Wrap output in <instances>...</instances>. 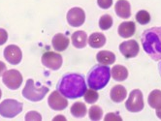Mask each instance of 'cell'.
Listing matches in <instances>:
<instances>
[{
    "label": "cell",
    "instance_id": "cell-14",
    "mask_svg": "<svg viewBox=\"0 0 161 121\" xmlns=\"http://www.w3.org/2000/svg\"><path fill=\"white\" fill-rule=\"evenodd\" d=\"M52 44L53 48L56 51H63L69 46V39L65 35L61 34V33H57V34L53 36Z\"/></svg>",
    "mask_w": 161,
    "mask_h": 121
},
{
    "label": "cell",
    "instance_id": "cell-28",
    "mask_svg": "<svg viewBox=\"0 0 161 121\" xmlns=\"http://www.w3.org/2000/svg\"><path fill=\"white\" fill-rule=\"evenodd\" d=\"M97 4L102 9H109L113 4V0H97Z\"/></svg>",
    "mask_w": 161,
    "mask_h": 121
},
{
    "label": "cell",
    "instance_id": "cell-4",
    "mask_svg": "<svg viewBox=\"0 0 161 121\" xmlns=\"http://www.w3.org/2000/svg\"><path fill=\"white\" fill-rule=\"evenodd\" d=\"M48 92H49V88L47 86L35 83L32 79H29L27 80L25 88L22 90V96L29 101L38 102L43 100V98Z\"/></svg>",
    "mask_w": 161,
    "mask_h": 121
},
{
    "label": "cell",
    "instance_id": "cell-3",
    "mask_svg": "<svg viewBox=\"0 0 161 121\" xmlns=\"http://www.w3.org/2000/svg\"><path fill=\"white\" fill-rule=\"evenodd\" d=\"M111 78V69L106 65H95L90 69L87 75L89 88L100 90L108 84Z\"/></svg>",
    "mask_w": 161,
    "mask_h": 121
},
{
    "label": "cell",
    "instance_id": "cell-33",
    "mask_svg": "<svg viewBox=\"0 0 161 121\" xmlns=\"http://www.w3.org/2000/svg\"><path fill=\"white\" fill-rule=\"evenodd\" d=\"M159 70H160V74H161V62H160V64H159Z\"/></svg>",
    "mask_w": 161,
    "mask_h": 121
},
{
    "label": "cell",
    "instance_id": "cell-23",
    "mask_svg": "<svg viewBox=\"0 0 161 121\" xmlns=\"http://www.w3.org/2000/svg\"><path fill=\"white\" fill-rule=\"evenodd\" d=\"M136 20L142 25L147 24L151 21V15L146 10H141L136 14Z\"/></svg>",
    "mask_w": 161,
    "mask_h": 121
},
{
    "label": "cell",
    "instance_id": "cell-8",
    "mask_svg": "<svg viewBox=\"0 0 161 121\" xmlns=\"http://www.w3.org/2000/svg\"><path fill=\"white\" fill-rule=\"evenodd\" d=\"M42 63L51 70H58L62 65V56L59 53L47 51L42 55Z\"/></svg>",
    "mask_w": 161,
    "mask_h": 121
},
{
    "label": "cell",
    "instance_id": "cell-9",
    "mask_svg": "<svg viewBox=\"0 0 161 121\" xmlns=\"http://www.w3.org/2000/svg\"><path fill=\"white\" fill-rule=\"evenodd\" d=\"M48 104L53 111H63L68 106V101L58 90L51 93L48 99Z\"/></svg>",
    "mask_w": 161,
    "mask_h": 121
},
{
    "label": "cell",
    "instance_id": "cell-5",
    "mask_svg": "<svg viewBox=\"0 0 161 121\" xmlns=\"http://www.w3.org/2000/svg\"><path fill=\"white\" fill-rule=\"evenodd\" d=\"M22 103L14 100V99H6L0 104V114L6 118H13L17 116L22 111Z\"/></svg>",
    "mask_w": 161,
    "mask_h": 121
},
{
    "label": "cell",
    "instance_id": "cell-27",
    "mask_svg": "<svg viewBox=\"0 0 161 121\" xmlns=\"http://www.w3.org/2000/svg\"><path fill=\"white\" fill-rule=\"evenodd\" d=\"M25 120L27 121H40L42 120V116L40 115V113H38L37 112H29L26 115H25Z\"/></svg>",
    "mask_w": 161,
    "mask_h": 121
},
{
    "label": "cell",
    "instance_id": "cell-7",
    "mask_svg": "<svg viewBox=\"0 0 161 121\" xmlns=\"http://www.w3.org/2000/svg\"><path fill=\"white\" fill-rule=\"evenodd\" d=\"M3 83L11 90H16L22 83V76L18 70H9L3 74Z\"/></svg>",
    "mask_w": 161,
    "mask_h": 121
},
{
    "label": "cell",
    "instance_id": "cell-26",
    "mask_svg": "<svg viewBox=\"0 0 161 121\" xmlns=\"http://www.w3.org/2000/svg\"><path fill=\"white\" fill-rule=\"evenodd\" d=\"M84 97H85V101L86 103H88V104H94L99 99V94L94 89H88V90H86L85 92Z\"/></svg>",
    "mask_w": 161,
    "mask_h": 121
},
{
    "label": "cell",
    "instance_id": "cell-30",
    "mask_svg": "<svg viewBox=\"0 0 161 121\" xmlns=\"http://www.w3.org/2000/svg\"><path fill=\"white\" fill-rule=\"evenodd\" d=\"M109 119H116V120H121V117L117 115L116 113H108L105 117V120H109Z\"/></svg>",
    "mask_w": 161,
    "mask_h": 121
},
{
    "label": "cell",
    "instance_id": "cell-16",
    "mask_svg": "<svg viewBox=\"0 0 161 121\" xmlns=\"http://www.w3.org/2000/svg\"><path fill=\"white\" fill-rule=\"evenodd\" d=\"M127 92H126L125 87L122 85H114L111 89L110 96L111 99L114 103H120L126 98Z\"/></svg>",
    "mask_w": 161,
    "mask_h": 121
},
{
    "label": "cell",
    "instance_id": "cell-6",
    "mask_svg": "<svg viewBox=\"0 0 161 121\" xmlns=\"http://www.w3.org/2000/svg\"><path fill=\"white\" fill-rule=\"evenodd\" d=\"M125 108L130 113H139L142 111L144 108V99L141 90L135 89L131 91L125 103Z\"/></svg>",
    "mask_w": 161,
    "mask_h": 121
},
{
    "label": "cell",
    "instance_id": "cell-22",
    "mask_svg": "<svg viewBox=\"0 0 161 121\" xmlns=\"http://www.w3.org/2000/svg\"><path fill=\"white\" fill-rule=\"evenodd\" d=\"M70 112H71V114L77 118L84 117L86 114V107L82 102H76L71 107Z\"/></svg>",
    "mask_w": 161,
    "mask_h": 121
},
{
    "label": "cell",
    "instance_id": "cell-31",
    "mask_svg": "<svg viewBox=\"0 0 161 121\" xmlns=\"http://www.w3.org/2000/svg\"><path fill=\"white\" fill-rule=\"evenodd\" d=\"M6 70H7L6 65L2 61H0V76H3V74L6 72Z\"/></svg>",
    "mask_w": 161,
    "mask_h": 121
},
{
    "label": "cell",
    "instance_id": "cell-13",
    "mask_svg": "<svg viewBox=\"0 0 161 121\" xmlns=\"http://www.w3.org/2000/svg\"><path fill=\"white\" fill-rule=\"evenodd\" d=\"M114 11L118 17L121 18H129L131 16V7L127 0H119L114 6Z\"/></svg>",
    "mask_w": 161,
    "mask_h": 121
},
{
    "label": "cell",
    "instance_id": "cell-17",
    "mask_svg": "<svg viewBox=\"0 0 161 121\" xmlns=\"http://www.w3.org/2000/svg\"><path fill=\"white\" fill-rule=\"evenodd\" d=\"M72 44L77 49H84L87 44V35L85 31H76L72 35Z\"/></svg>",
    "mask_w": 161,
    "mask_h": 121
},
{
    "label": "cell",
    "instance_id": "cell-19",
    "mask_svg": "<svg viewBox=\"0 0 161 121\" xmlns=\"http://www.w3.org/2000/svg\"><path fill=\"white\" fill-rule=\"evenodd\" d=\"M111 75L113 79L117 82H123L127 79L128 76V71L124 66L122 65H116L112 68Z\"/></svg>",
    "mask_w": 161,
    "mask_h": 121
},
{
    "label": "cell",
    "instance_id": "cell-2",
    "mask_svg": "<svg viewBox=\"0 0 161 121\" xmlns=\"http://www.w3.org/2000/svg\"><path fill=\"white\" fill-rule=\"evenodd\" d=\"M141 42L144 50L153 60L161 59V27H153L143 32Z\"/></svg>",
    "mask_w": 161,
    "mask_h": 121
},
{
    "label": "cell",
    "instance_id": "cell-10",
    "mask_svg": "<svg viewBox=\"0 0 161 121\" xmlns=\"http://www.w3.org/2000/svg\"><path fill=\"white\" fill-rule=\"evenodd\" d=\"M85 20H86V14L83 9L75 7L69 10V12L67 13V21L73 27H79L80 25H83Z\"/></svg>",
    "mask_w": 161,
    "mask_h": 121
},
{
    "label": "cell",
    "instance_id": "cell-20",
    "mask_svg": "<svg viewBox=\"0 0 161 121\" xmlns=\"http://www.w3.org/2000/svg\"><path fill=\"white\" fill-rule=\"evenodd\" d=\"M97 61L102 65H111L116 61V55L114 53L109 50H101L96 55Z\"/></svg>",
    "mask_w": 161,
    "mask_h": 121
},
{
    "label": "cell",
    "instance_id": "cell-34",
    "mask_svg": "<svg viewBox=\"0 0 161 121\" xmlns=\"http://www.w3.org/2000/svg\"><path fill=\"white\" fill-rule=\"evenodd\" d=\"M1 95H2V92H1V89H0V98H1Z\"/></svg>",
    "mask_w": 161,
    "mask_h": 121
},
{
    "label": "cell",
    "instance_id": "cell-21",
    "mask_svg": "<svg viewBox=\"0 0 161 121\" xmlns=\"http://www.w3.org/2000/svg\"><path fill=\"white\" fill-rule=\"evenodd\" d=\"M147 103L149 107L156 109V111H160L161 109V90H153L149 93L147 98Z\"/></svg>",
    "mask_w": 161,
    "mask_h": 121
},
{
    "label": "cell",
    "instance_id": "cell-29",
    "mask_svg": "<svg viewBox=\"0 0 161 121\" xmlns=\"http://www.w3.org/2000/svg\"><path fill=\"white\" fill-rule=\"evenodd\" d=\"M8 40V33L5 29L0 28V46H2Z\"/></svg>",
    "mask_w": 161,
    "mask_h": 121
},
{
    "label": "cell",
    "instance_id": "cell-12",
    "mask_svg": "<svg viewBox=\"0 0 161 121\" xmlns=\"http://www.w3.org/2000/svg\"><path fill=\"white\" fill-rule=\"evenodd\" d=\"M4 57L5 59L12 65H17L21 61L22 53L20 49L16 45H10L4 50Z\"/></svg>",
    "mask_w": 161,
    "mask_h": 121
},
{
    "label": "cell",
    "instance_id": "cell-25",
    "mask_svg": "<svg viewBox=\"0 0 161 121\" xmlns=\"http://www.w3.org/2000/svg\"><path fill=\"white\" fill-rule=\"evenodd\" d=\"M113 25V18L110 15H103L99 19V27L102 30H108Z\"/></svg>",
    "mask_w": 161,
    "mask_h": 121
},
{
    "label": "cell",
    "instance_id": "cell-1",
    "mask_svg": "<svg viewBox=\"0 0 161 121\" xmlns=\"http://www.w3.org/2000/svg\"><path fill=\"white\" fill-rule=\"evenodd\" d=\"M57 90L68 99L82 97L86 91L85 78L79 74H66L60 79L57 85Z\"/></svg>",
    "mask_w": 161,
    "mask_h": 121
},
{
    "label": "cell",
    "instance_id": "cell-32",
    "mask_svg": "<svg viewBox=\"0 0 161 121\" xmlns=\"http://www.w3.org/2000/svg\"><path fill=\"white\" fill-rule=\"evenodd\" d=\"M156 116L161 119V109L160 111H156Z\"/></svg>",
    "mask_w": 161,
    "mask_h": 121
},
{
    "label": "cell",
    "instance_id": "cell-15",
    "mask_svg": "<svg viewBox=\"0 0 161 121\" xmlns=\"http://www.w3.org/2000/svg\"><path fill=\"white\" fill-rule=\"evenodd\" d=\"M119 34L122 38H129L134 35L136 31V25L133 21H124L119 26Z\"/></svg>",
    "mask_w": 161,
    "mask_h": 121
},
{
    "label": "cell",
    "instance_id": "cell-18",
    "mask_svg": "<svg viewBox=\"0 0 161 121\" xmlns=\"http://www.w3.org/2000/svg\"><path fill=\"white\" fill-rule=\"evenodd\" d=\"M106 44V37L104 34L99 32L92 33L88 38V45L93 49L102 48Z\"/></svg>",
    "mask_w": 161,
    "mask_h": 121
},
{
    "label": "cell",
    "instance_id": "cell-11",
    "mask_svg": "<svg viewBox=\"0 0 161 121\" xmlns=\"http://www.w3.org/2000/svg\"><path fill=\"white\" fill-rule=\"evenodd\" d=\"M139 45L135 40L122 42L119 45V51L125 58H133L139 53Z\"/></svg>",
    "mask_w": 161,
    "mask_h": 121
},
{
    "label": "cell",
    "instance_id": "cell-24",
    "mask_svg": "<svg viewBox=\"0 0 161 121\" xmlns=\"http://www.w3.org/2000/svg\"><path fill=\"white\" fill-rule=\"evenodd\" d=\"M89 118L93 121H98L103 116V111L102 108L98 106H92L88 111Z\"/></svg>",
    "mask_w": 161,
    "mask_h": 121
}]
</instances>
